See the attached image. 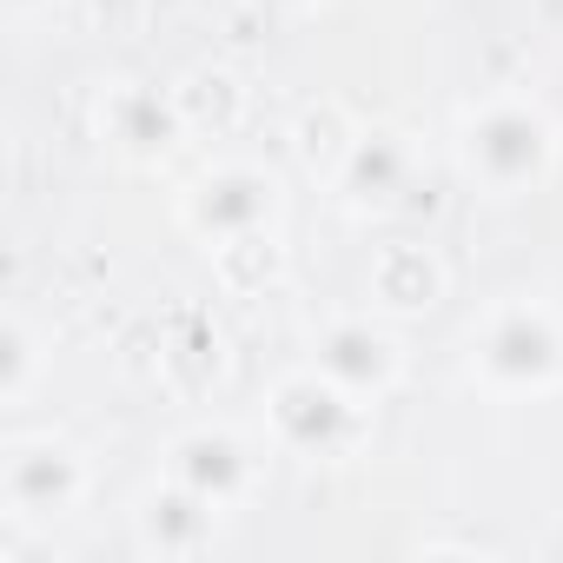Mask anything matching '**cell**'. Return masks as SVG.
Wrapping results in <instances>:
<instances>
[{
    "label": "cell",
    "mask_w": 563,
    "mask_h": 563,
    "mask_svg": "<svg viewBox=\"0 0 563 563\" xmlns=\"http://www.w3.org/2000/svg\"><path fill=\"white\" fill-rule=\"evenodd\" d=\"M265 212H272V179H258V173H219V179H206L199 199H192L199 232H219V239L252 232Z\"/></svg>",
    "instance_id": "obj_5"
},
{
    "label": "cell",
    "mask_w": 563,
    "mask_h": 563,
    "mask_svg": "<svg viewBox=\"0 0 563 563\" xmlns=\"http://www.w3.org/2000/svg\"><path fill=\"white\" fill-rule=\"evenodd\" d=\"M74 490H80V464H74L60 444H27V451H14V464H8V504H14L21 517H54V510L74 504Z\"/></svg>",
    "instance_id": "obj_4"
},
{
    "label": "cell",
    "mask_w": 563,
    "mask_h": 563,
    "mask_svg": "<svg viewBox=\"0 0 563 563\" xmlns=\"http://www.w3.org/2000/svg\"><path fill=\"white\" fill-rule=\"evenodd\" d=\"M464 153H471V166H477L490 186H523V179H537L543 159H550V126H543L530 107H490L484 120H471Z\"/></svg>",
    "instance_id": "obj_2"
},
{
    "label": "cell",
    "mask_w": 563,
    "mask_h": 563,
    "mask_svg": "<svg viewBox=\"0 0 563 563\" xmlns=\"http://www.w3.org/2000/svg\"><path fill=\"white\" fill-rule=\"evenodd\" d=\"M8 365H14L8 372V391H21V372H27V339L21 332H8Z\"/></svg>",
    "instance_id": "obj_8"
},
{
    "label": "cell",
    "mask_w": 563,
    "mask_h": 563,
    "mask_svg": "<svg viewBox=\"0 0 563 563\" xmlns=\"http://www.w3.org/2000/svg\"><path fill=\"white\" fill-rule=\"evenodd\" d=\"M278 431H286L299 451H332L345 431H352V405H345V385H319V378H292L278 391Z\"/></svg>",
    "instance_id": "obj_3"
},
{
    "label": "cell",
    "mask_w": 563,
    "mask_h": 563,
    "mask_svg": "<svg viewBox=\"0 0 563 563\" xmlns=\"http://www.w3.org/2000/svg\"><path fill=\"white\" fill-rule=\"evenodd\" d=\"M14 8H34V0H14Z\"/></svg>",
    "instance_id": "obj_9"
},
{
    "label": "cell",
    "mask_w": 563,
    "mask_h": 563,
    "mask_svg": "<svg viewBox=\"0 0 563 563\" xmlns=\"http://www.w3.org/2000/svg\"><path fill=\"white\" fill-rule=\"evenodd\" d=\"M179 484L199 490L206 504H225V497H239V484H245V451H239L232 438H219V431L186 438V444H179Z\"/></svg>",
    "instance_id": "obj_7"
},
{
    "label": "cell",
    "mask_w": 563,
    "mask_h": 563,
    "mask_svg": "<svg viewBox=\"0 0 563 563\" xmlns=\"http://www.w3.org/2000/svg\"><path fill=\"white\" fill-rule=\"evenodd\" d=\"M477 365H484V378L490 385H504V391H537V385H550L556 372H563V339H556V325L543 319V312H497L490 325H484V339H477Z\"/></svg>",
    "instance_id": "obj_1"
},
{
    "label": "cell",
    "mask_w": 563,
    "mask_h": 563,
    "mask_svg": "<svg viewBox=\"0 0 563 563\" xmlns=\"http://www.w3.org/2000/svg\"><path fill=\"white\" fill-rule=\"evenodd\" d=\"M319 365H325V378L345 385V391H378V385L391 378L398 358H391V345H385L372 325H339V332L325 339Z\"/></svg>",
    "instance_id": "obj_6"
}]
</instances>
